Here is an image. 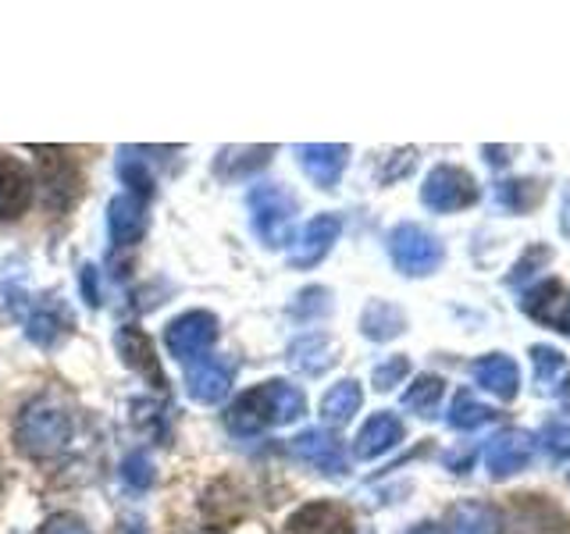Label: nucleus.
I'll use <instances>...</instances> for the list:
<instances>
[{
    "instance_id": "f257e3e1",
    "label": "nucleus",
    "mask_w": 570,
    "mask_h": 534,
    "mask_svg": "<svg viewBox=\"0 0 570 534\" xmlns=\"http://www.w3.org/2000/svg\"><path fill=\"white\" fill-rule=\"evenodd\" d=\"M303 414H307V396H303L296 385L275 378V382H261L249 392H243V396L228 406L225 424H228L232 435L246 438V435L264 432V427L293 424Z\"/></svg>"
},
{
    "instance_id": "f03ea898",
    "label": "nucleus",
    "mask_w": 570,
    "mask_h": 534,
    "mask_svg": "<svg viewBox=\"0 0 570 534\" xmlns=\"http://www.w3.org/2000/svg\"><path fill=\"white\" fill-rule=\"evenodd\" d=\"M68 438H71V417L61 403H53L47 396H36L18 409L14 445H18V453H26L29 459L58 456L68 445Z\"/></svg>"
},
{
    "instance_id": "7ed1b4c3",
    "label": "nucleus",
    "mask_w": 570,
    "mask_h": 534,
    "mask_svg": "<svg viewBox=\"0 0 570 534\" xmlns=\"http://www.w3.org/2000/svg\"><path fill=\"white\" fill-rule=\"evenodd\" d=\"M249 221H254L257 239L267 249H278L293 243V218H296V200L285 192L278 182H261L246 192Z\"/></svg>"
},
{
    "instance_id": "20e7f679",
    "label": "nucleus",
    "mask_w": 570,
    "mask_h": 534,
    "mask_svg": "<svg viewBox=\"0 0 570 534\" xmlns=\"http://www.w3.org/2000/svg\"><path fill=\"white\" fill-rule=\"evenodd\" d=\"M389 257L396 264V271H403L406 278H424V275H435L442 267L445 249L439 243L435 231H428L414 221H403L389 231Z\"/></svg>"
},
{
    "instance_id": "39448f33",
    "label": "nucleus",
    "mask_w": 570,
    "mask_h": 534,
    "mask_svg": "<svg viewBox=\"0 0 570 534\" xmlns=\"http://www.w3.org/2000/svg\"><path fill=\"white\" fill-rule=\"evenodd\" d=\"M218 317H214L210 310H186L178 314L175 320H168L165 328V346L168 353L175 356V360H189L196 364L200 356L210 353V346L218 343Z\"/></svg>"
},
{
    "instance_id": "423d86ee",
    "label": "nucleus",
    "mask_w": 570,
    "mask_h": 534,
    "mask_svg": "<svg viewBox=\"0 0 570 534\" xmlns=\"http://www.w3.org/2000/svg\"><path fill=\"white\" fill-rule=\"evenodd\" d=\"M478 200V182L471 171H463L456 165H439L428 171L421 186V204L435 214H453L463 210Z\"/></svg>"
},
{
    "instance_id": "0eeeda50",
    "label": "nucleus",
    "mask_w": 570,
    "mask_h": 534,
    "mask_svg": "<svg viewBox=\"0 0 570 534\" xmlns=\"http://www.w3.org/2000/svg\"><path fill=\"white\" fill-rule=\"evenodd\" d=\"M32 154H40V178H43V196L50 210H68L79 196V165L68 157L61 147H32Z\"/></svg>"
},
{
    "instance_id": "6e6552de",
    "label": "nucleus",
    "mask_w": 570,
    "mask_h": 534,
    "mask_svg": "<svg viewBox=\"0 0 570 534\" xmlns=\"http://www.w3.org/2000/svg\"><path fill=\"white\" fill-rule=\"evenodd\" d=\"M510 531L513 534H570V516L549 495L521 492L510 498Z\"/></svg>"
},
{
    "instance_id": "1a4fd4ad",
    "label": "nucleus",
    "mask_w": 570,
    "mask_h": 534,
    "mask_svg": "<svg viewBox=\"0 0 570 534\" xmlns=\"http://www.w3.org/2000/svg\"><path fill=\"white\" fill-rule=\"evenodd\" d=\"M71 332H76V314H71V307L58 293H50V296L32 303V310L26 317V335H29L32 346L58 349Z\"/></svg>"
},
{
    "instance_id": "9d476101",
    "label": "nucleus",
    "mask_w": 570,
    "mask_h": 534,
    "mask_svg": "<svg viewBox=\"0 0 570 534\" xmlns=\"http://www.w3.org/2000/svg\"><path fill=\"white\" fill-rule=\"evenodd\" d=\"M343 236V218L338 214H317L307 225H303L299 239L289 249V267L296 271H311L321 260L332 254V246Z\"/></svg>"
},
{
    "instance_id": "9b49d317",
    "label": "nucleus",
    "mask_w": 570,
    "mask_h": 534,
    "mask_svg": "<svg viewBox=\"0 0 570 534\" xmlns=\"http://www.w3.org/2000/svg\"><path fill=\"white\" fill-rule=\"evenodd\" d=\"M521 307L531 320H539V325L570 338V289L560 278H546L542 285L528 289Z\"/></svg>"
},
{
    "instance_id": "f8f14e48",
    "label": "nucleus",
    "mask_w": 570,
    "mask_h": 534,
    "mask_svg": "<svg viewBox=\"0 0 570 534\" xmlns=\"http://www.w3.org/2000/svg\"><path fill=\"white\" fill-rule=\"evenodd\" d=\"M115 346H118V356H121V364L136 370L142 382H147L150 388L157 392H165L168 388V378H165V370H160V356L150 343V335L136 328V325H125L118 328L115 335Z\"/></svg>"
},
{
    "instance_id": "ddd939ff",
    "label": "nucleus",
    "mask_w": 570,
    "mask_h": 534,
    "mask_svg": "<svg viewBox=\"0 0 570 534\" xmlns=\"http://www.w3.org/2000/svg\"><path fill=\"white\" fill-rule=\"evenodd\" d=\"M296 160L317 189H335L350 165V147L346 142H303L296 147Z\"/></svg>"
},
{
    "instance_id": "4468645a",
    "label": "nucleus",
    "mask_w": 570,
    "mask_h": 534,
    "mask_svg": "<svg viewBox=\"0 0 570 534\" xmlns=\"http://www.w3.org/2000/svg\"><path fill=\"white\" fill-rule=\"evenodd\" d=\"M293 453L311 463L314 471H321L325 477H346L350 463H346V453H343V442L335 435L321 432V427H307L303 435L293 438Z\"/></svg>"
},
{
    "instance_id": "2eb2a0df",
    "label": "nucleus",
    "mask_w": 570,
    "mask_h": 534,
    "mask_svg": "<svg viewBox=\"0 0 570 534\" xmlns=\"http://www.w3.org/2000/svg\"><path fill=\"white\" fill-rule=\"evenodd\" d=\"M32 175L18 157L0 154V221H18L32 204Z\"/></svg>"
},
{
    "instance_id": "dca6fc26",
    "label": "nucleus",
    "mask_w": 570,
    "mask_h": 534,
    "mask_svg": "<svg viewBox=\"0 0 570 534\" xmlns=\"http://www.w3.org/2000/svg\"><path fill=\"white\" fill-rule=\"evenodd\" d=\"M534 456V442L528 432H503V435H495L489 442V449H485V471L495 477V481H503L510 474H521L528 463Z\"/></svg>"
},
{
    "instance_id": "f3484780",
    "label": "nucleus",
    "mask_w": 570,
    "mask_h": 534,
    "mask_svg": "<svg viewBox=\"0 0 570 534\" xmlns=\"http://www.w3.org/2000/svg\"><path fill=\"white\" fill-rule=\"evenodd\" d=\"M285 531L289 534H353V516L346 506L321 498V503L299 506L289 521H285Z\"/></svg>"
},
{
    "instance_id": "a211bd4d",
    "label": "nucleus",
    "mask_w": 570,
    "mask_h": 534,
    "mask_svg": "<svg viewBox=\"0 0 570 534\" xmlns=\"http://www.w3.org/2000/svg\"><path fill=\"white\" fill-rule=\"evenodd\" d=\"M471 378L478 388L492 392L495 399H517V392H521V370H517V364L510 360L507 353H485L478 356V360L471 364Z\"/></svg>"
},
{
    "instance_id": "6ab92c4d",
    "label": "nucleus",
    "mask_w": 570,
    "mask_h": 534,
    "mask_svg": "<svg viewBox=\"0 0 570 534\" xmlns=\"http://www.w3.org/2000/svg\"><path fill=\"white\" fill-rule=\"evenodd\" d=\"M147 231V200L121 192L107 204V236L115 246H136Z\"/></svg>"
},
{
    "instance_id": "aec40b11",
    "label": "nucleus",
    "mask_w": 570,
    "mask_h": 534,
    "mask_svg": "<svg viewBox=\"0 0 570 534\" xmlns=\"http://www.w3.org/2000/svg\"><path fill=\"white\" fill-rule=\"evenodd\" d=\"M403 435H406L403 421L396 414H389V409H382V414H374L361 427V435H356V442H353V453L361 459H379L392 449V445H400Z\"/></svg>"
},
{
    "instance_id": "412c9836",
    "label": "nucleus",
    "mask_w": 570,
    "mask_h": 534,
    "mask_svg": "<svg viewBox=\"0 0 570 534\" xmlns=\"http://www.w3.org/2000/svg\"><path fill=\"white\" fill-rule=\"evenodd\" d=\"M228 388H232V364H225V360H204L186 374L189 399L204 403V406L222 403L228 396Z\"/></svg>"
},
{
    "instance_id": "4be33fe9",
    "label": "nucleus",
    "mask_w": 570,
    "mask_h": 534,
    "mask_svg": "<svg viewBox=\"0 0 570 534\" xmlns=\"http://www.w3.org/2000/svg\"><path fill=\"white\" fill-rule=\"evenodd\" d=\"M445 534H503V516L489 503H460L445 513Z\"/></svg>"
},
{
    "instance_id": "5701e85b",
    "label": "nucleus",
    "mask_w": 570,
    "mask_h": 534,
    "mask_svg": "<svg viewBox=\"0 0 570 534\" xmlns=\"http://www.w3.org/2000/svg\"><path fill=\"white\" fill-rule=\"evenodd\" d=\"M275 147H222L214 157V175L225 182H239V178L261 171L272 160Z\"/></svg>"
},
{
    "instance_id": "b1692460",
    "label": "nucleus",
    "mask_w": 570,
    "mask_h": 534,
    "mask_svg": "<svg viewBox=\"0 0 570 534\" xmlns=\"http://www.w3.org/2000/svg\"><path fill=\"white\" fill-rule=\"evenodd\" d=\"M289 364L299 374H325L335 364V343L325 332L299 335L296 343L289 346Z\"/></svg>"
},
{
    "instance_id": "393cba45",
    "label": "nucleus",
    "mask_w": 570,
    "mask_h": 534,
    "mask_svg": "<svg viewBox=\"0 0 570 534\" xmlns=\"http://www.w3.org/2000/svg\"><path fill=\"white\" fill-rule=\"evenodd\" d=\"M361 332L371 338V343H389V338L406 332V314L389 299H371L361 314Z\"/></svg>"
},
{
    "instance_id": "a878e982",
    "label": "nucleus",
    "mask_w": 570,
    "mask_h": 534,
    "mask_svg": "<svg viewBox=\"0 0 570 534\" xmlns=\"http://www.w3.org/2000/svg\"><path fill=\"white\" fill-rule=\"evenodd\" d=\"M361 406H364L361 382L343 378V382L325 392V399H321V417H325L328 424H335V427H343V424H350L356 414H361Z\"/></svg>"
},
{
    "instance_id": "bb28decb",
    "label": "nucleus",
    "mask_w": 570,
    "mask_h": 534,
    "mask_svg": "<svg viewBox=\"0 0 570 534\" xmlns=\"http://www.w3.org/2000/svg\"><path fill=\"white\" fill-rule=\"evenodd\" d=\"M495 200L499 207H507L513 214H531L546 200V186L539 178H510V182L495 186Z\"/></svg>"
},
{
    "instance_id": "cd10ccee",
    "label": "nucleus",
    "mask_w": 570,
    "mask_h": 534,
    "mask_svg": "<svg viewBox=\"0 0 570 534\" xmlns=\"http://www.w3.org/2000/svg\"><path fill=\"white\" fill-rule=\"evenodd\" d=\"M29 285H26V260H4L0 264V310L4 314H18L26 307Z\"/></svg>"
},
{
    "instance_id": "c85d7f7f",
    "label": "nucleus",
    "mask_w": 570,
    "mask_h": 534,
    "mask_svg": "<svg viewBox=\"0 0 570 534\" xmlns=\"http://www.w3.org/2000/svg\"><path fill=\"white\" fill-rule=\"evenodd\" d=\"M492 421H495V409L478 403L471 392H456L450 414H445V424H450L453 432H474V427H485Z\"/></svg>"
},
{
    "instance_id": "c756f323",
    "label": "nucleus",
    "mask_w": 570,
    "mask_h": 534,
    "mask_svg": "<svg viewBox=\"0 0 570 534\" xmlns=\"http://www.w3.org/2000/svg\"><path fill=\"white\" fill-rule=\"evenodd\" d=\"M442 392H445V382L439 374H421V378L403 392V406L414 409L417 417H432L442 403Z\"/></svg>"
},
{
    "instance_id": "7c9ffc66",
    "label": "nucleus",
    "mask_w": 570,
    "mask_h": 534,
    "mask_svg": "<svg viewBox=\"0 0 570 534\" xmlns=\"http://www.w3.org/2000/svg\"><path fill=\"white\" fill-rule=\"evenodd\" d=\"M118 175H121V182L129 186L132 196H139V200H147V196L154 192V175L147 171V165H142L139 157H129L121 150V160H118Z\"/></svg>"
},
{
    "instance_id": "2f4dec72",
    "label": "nucleus",
    "mask_w": 570,
    "mask_h": 534,
    "mask_svg": "<svg viewBox=\"0 0 570 534\" xmlns=\"http://www.w3.org/2000/svg\"><path fill=\"white\" fill-rule=\"evenodd\" d=\"M549 260H552V249H549V246H542V243H539V246H531L528 254L513 264V271L507 275V285H510V289H521V285H524L534 271H542V264H549Z\"/></svg>"
},
{
    "instance_id": "473e14b6",
    "label": "nucleus",
    "mask_w": 570,
    "mask_h": 534,
    "mask_svg": "<svg viewBox=\"0 0 570 534\" xmlns=\"http://www.w3.org/2000/svg\"><path fill=\"white\" fill-rule=\"evenodd\" d=\"M406 374H410V360H406V356H389L385 364L374 367L371 385L379 388V392H389V388H396L406 378Z\"/></svg>"
},
{
    "instance_id": "72a5a7b5",
    "label": "nucleus",
    "mask_w": 570,
    "mask_h": 534,
    "mask_svg": "<svg viewBox=\"0 0 570 534\" xmlns=\"http://www.w3.org/2000/svg\"><path fill=\"white\" fill-rule=\"evenodd\" d=\"M121 477H125V485L129 488H147L150 481H154V463H150V456L147 453H132V456H125V463H121Z\"/></svg>"
},
{
    "instance_id": "f704fd0d",
    "label": "nucleus",
    "mask_w": 570,
    "mask_h": 534,
    "mask_svg": "<svg viewBox=\"0 0 570 534\" xmlns=\"http://www.w3.org/2000/svg\"><path fill=\"white\" fill-rule=\"evenodd\" d=\"M531 360H534V378H539V385H552V378L563 370V356L552 346H534Z\"/></svg>"
},
{
    "instance_id": "c9c22d12",
    "label": "nucleus",
    "mask_w": 570,
    "mask_h": 534,
    "mask_svg": "<svg viewBox=\"0 0 570 534\" xmlns=\"http://www.w3.org/2000/svg\"><path fill=\"white\" fill-rule=\"evenodd\" d=\"M43 534H94V531H89L76 513H53L43 524Z\"/></svg>"
},
{
    "instance_id": "e433bc0d",
    "label": "nucleus",
    "mask_w": 570,
    "mask_h": 534,
    "mask_svg": "<svg viewBox=\"0 0 570 534\" xmlns=\"http://www.w3.org/2000/svg\"><path fill=\"white\" fill-rule=\"evenodd\" d=\"M542 442L549 445V453H552V456L570 453V427H563V424H549V427H546V435H542Z\"/></svg>"
},
{
    "instance_id": "4c0bfd02",
    "label": "nucleus",
    "mask_w": 570,
    "mask_h": 534,
    "mask_svg": "<svg viewBox=\"0 0 570 534\" xmlns=\"http://www.w3.org/2000/svg\"><path fill=\"white\" fill-rule=\"evenodd\" d=\"M79 281H82V296H86V303H89V307H100V289H97V267H94V264H86V267H82Z\"/></svg>"
},
{
    "instance_id": "58836bf2",
    "label": "nucleus",
    "mask_w": 570,
    "mask_h": 534,
    "mask_svg": "<svg viewBox=\"0 0 570 534\" xmlns=\"http://www.w3.org/2000/svg\"><path fill=\"white\" fill-rule=\"evenodd\" d=\"M406 534H445L442 524H417V527H410Z\"/></svg>"
},
{
    "instance_id": "ea45409f",
    "label": "nucleus",
    "mask_w": 570,
    "mask_h": 534,
    "mask_svg": "<svg viewBox=\"0 0 570 534\" xmlns=\"http://www.w3.org/2000/svg\"><path fill=\"white\" fill-rule=\"evenodd\" d=\"M560 228H563V236H570V192H567V200H563V221H560Z\"/></svg>"
},
{
    "instance_id": "a19ab883",
    "label": "nucleus",
    "mask_w": 570,
    "mask_h": 534,
    "mask_svg": "<svg viewBox=\"0 0 570 534\" xmlns=\"http://www.w3.org/2000/svg\"><path fill=\"white\" fill-rule=\"evenodd\" d=\"M560 403H563V409L570 414V378L563 382V388H560Z\"/></svg>"
},
{
    "instance_id": "79ce46f5",
    "label": "nucleus",
    "mask_w": 570,
    "mask_h": 534,
    "mask_svg": "<svg viewBox=\"0 0 570 534\" xmlns=\"http://www.w3.org/2000/svg\"><path fill=\"white\" fill-rule=\"evenodd\" d=\"M121 534H142V531H139V527H125Z\"/></svg>"
},
{
    "instance_id": "37998d69",
    "label": "nucleus",
    "mask_w": 570,
    "mask_h": 534,
    "mask_svg": "<svg viewBox=\"0 0 570 534\" xmlns=\"http://www.w3.org/2000/svg\"><path fill=\"white\" fill-rule=\"evenodd\" d=\"M200 534H210V531H200Z\"/></svg>"
}]
</instances>
